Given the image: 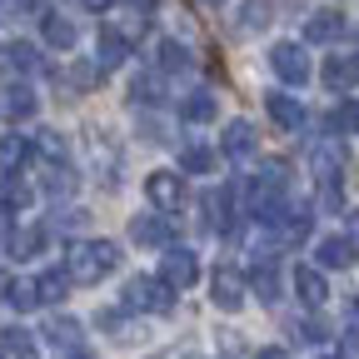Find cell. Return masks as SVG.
<instances>
[{
  "mask_svg": "<svg viewBox=\"0 0 359 359\" xmlns=\"http://www.w3.org/2000/svg\"><path fill=\"white\" fill-rule=\"evenodd\" d=\"M105 80V65L95 60V65H75V85H100Z\"/></svg>",
  "mask_w": 359,
  "mask_h": 359,
  "instance_id": "f35d334b",
  "label": "cell"
},
{
  "mask_svg": "<svg viewBox=\"0 0 359 359\" xmlns=\"http://www.w3.org/2000/svg\"><path fill=\"white\" fill-rule=\"evenodd\" d=\"M125 60H130V35H120V30H100V65L115 70V65H125Z\"/></svg>",
  "mask_w": 359,
  "mask_h": 359,
  "instance_id": "484cf974",
  "label": "cell"
},
{
  "mask_svg": "<svg viewBox=\"0 0 359 359\" xmlns=\"http://www.w3.org/2000/svg\"><path fill=\"white\" fill-rule=\"evenodd\" d=\"M200 210H205V224H210V230L224 235V230H230V215H235V190H230V185H215Z\"/></svg>",
  "mask_w": 359,
  "mask_h": 359,
  "instance_id": "5bb4252c",
  "label": "cell"
},
{
  "mask_svg": "<svg viewBox=\"0 0 359 359\" xmlns=\"http://www.w3.org/2000/svg\"><path fill=\"white\" fill-rule=\"evenodd\" d=\"M0 354H6V359H35L40 349H35V334L25 325H6V330H0Z\"/></svg>",
  "mask_w": 359,
  "mask_h": 359,
  "instance_id": "ffe728a7",
  "label": "cell"
},
{
  "mask_svg": "<svg viewBox=\"0 0 359 359\" xmlns=\"http://www.w3.org/2000/svg\"><path fill=\"white\" fill-rule=\"evenodd\" d=\"M309 165H314V175H320V180H339V170H344V150H339V140L314 145V150H309Z\"/></svg>",
  "mask_w": 359,
  "mask_h": 359,
  "instance_id": "44dd1931",
  "label": "cell"
},
{
  "mask_svg": "<svg viewBox=\"0 0 359 359\" xmlns=\"http://www.w3.org/2000/svg\"><path fill=\"white\" fill-rule=\"evenodd\" d=\"M160 280H165L170 290L200 285V255H195L190 245H165V250H160Z\"/></svg>",
  "mask_w": 359,
  "mask_h": 359,
  "instance_id": "3957f363",
  "label": "cell"
},
{
  "mask_svg": "<svg viewBox=\"0 0 359 359\" xmlns=\"http://www.w3.org/2000/svg\"><path fill=\"white\" fill-rule=\"evenodd\" d=\"M45 245H50V224H30V230H11V240H6V250H11L15 259H30V255H40Z\"/></svg>",
  "mask_w": 359,
  "mask_h": 359,
  "instance_id": "e0dca14e",
  "label": "cell"
},
{
  "mask_svg": "<svg viewBox=\"0 0 359 359\" xmlns=\"http://www.w3.org/2000/svg\"><path fill=\"white\" fill-rule=\"evenodd\" d=\"M145 200H150L160 215H180V210H185V180H180L175 170L145 175Z\"/></svg>",
  "mask_w": 359,
  "mask_h": 359,
  "instance_id": "8992f818",
  "label": "cell"
},
{
  "mask_svg": "<svg viewBox=\"0 0 359 359\" xmlns=\"http://www.w3.org/2000/svg\"><path fill=\"white\" fill-rule=\"evenodd\" d=\"M245 294H250V280L240 275L235 264H219V269H210V299H215V309L235 314V309H245Z\"/></svg>",
  "mask_w": 359,
  "mask_h": 359,
  "instance_id": "5b68a950",
  "label": "cell"
},
{
  "mask_svg": "<svg viewBox=\"0 0 359 359\" xmlns=\"http://www.w3.org/2000/svg\"><path fill=\"white\" fill-rule=\"evenodd\" d=\"M30 185H25V180L15 175V170H6V175H0V205H6L11 215H20V210H30Z\"/></svg>",
  "mask_w": 359,
  "mask_h": 359,
  "instance_id": "7402d4cb",
  "label": "cell"
},
{
  "mask_svg": "<svg viewBox=\"0 0 359 359\" xmlns=\"http://www.w3.org/2000/svg\"><path fill=\"white\" fill-rule=\"evenodd\" d=\"M0 359H6V354H0Z\"/></svg>",
  "mask_w": 359,
  "mask_h": 359,
  "instance_id": "681fc988",
  "label": "cell"
},
{
  "mask_svg": "<svg viewBox=\"0 0 359 359\" xmlns=\"http://www.w3.org/2000/svg\"><path fill=\"white\" fill-rule=\"evenodd\" d=\"M120 309H130V314H170L175 309V290L160 275H135L120 290Z\"/></svg>",
  "mask_w": 359,
  "mask_h": 359,
  "instance_id": "7a4b0ae2",
  "label": "cell"
},
{
  "mask_svg": "<svg viewBox=\"0 0 359 359\" xmlns=\"http://www.w3.org/2000/svg\"><path fill=\"white\" fill-rule=\"evenodd\" d=\"M65 269H70L75 285H100V280H110L115 269H120V245L115 240H80L70 250Z\"/></svg>",
  "mask_w": 359,
  "mask_h": 359,
  "instance_id": "6da1fadb",
  "label": "cell"
},
{
  "mask_svg": "<svg viewBox=\"0 0 359 359\" xmlns=\"http://www.w3.org/2000/svg\"><path fill=\"white\" fill-rule=\"evenodd\" d=\"M130 6H140V11H150V6H155V0H130Z\"/></svg>",
  "mask_w": 359,
  "mask_h": 359,
  "instance_id": "ee69618b",
  "label": "cell"
},
{
  "mask_svg": "<svg viewBox=\"0 0 359 359\" xmlns=\"http://www.w3.org/2000/svg\"><path fill=\"white\" fill-rule=\"evenodd\" d=\"M264 25H269V6H264V0H240L235 30H240V35H259Z\"/></svg>",
  "mask_w": 359,
  "mask_h": 359,
  "instance_id": "cb8c5ba5",
  "label": "cell"
},
{
  "mask_svg": "<svg viewBox=\"0 0 359 359\" xmlns=\"http://www.w3.org/2000/svg\"><path fill=\"white\" fill-rule=\"evenodd\" d=\"M320 80H325V90H334V95H349L359 85V55H325Z\"/></svg>",
  "mask_w": 359,
  "mask_h": 359,
  "instance_id": "8fae6325",
  "label": "cell"
},
{
  "mask_svg": "<svg viewBox=\"0 0 359 359\" xmlns=\"http://www.w3.org/2000/svg\"><path fill=\"white\" fill-rule=\"evenodd\" d=\"M65 359H90V354H85V349L75 344V349H65Z\"/></svg>",
  "mask_w": 359,
  "mask_h": 359,
  "instance_id": "7bdbcfd3",
  "label": "cell"
},
{
  "mask_svg": "<svg viewBox=\"0 0 359 359\" xmlns=\"http://www.w3.org/2000/svg\"><path fill=\"white\" fill-rule=\"evenodd\" d=\"M190 65H195V55H190L180 40H160V45H155V70H160V75H185Z\"/></svg>",
  "mask_w": 359,
  "mask_h": 359,
  "instance_id": "ac0fdd59",
  "label": "cell"
},
{
  "mask_svg": "<svg viewBox=\"0 0 359 359\" xmlns=\"http://www.w3.org/2000/svg\"><path fill=\"white\" fill-rule=\"evenodd\" d=\"M294 294H299V304L304 309H325V299H330V285H325V269L320 264H294Z\"/></svg>",
  "mask_w": 359,
  "mask_h": 359,
  "instance_id": "9c48e42d",
  "label": "cell"
},
{
  "mask_svg": "<svg viewBox=\"0 0 359 359\" xmlns=\"http://www.w3.org/2000/svg\"><path fill=\"white\" fill-rule=\"evenodd\" d=\"M11 70H25V75L45 70V55H40V45H30V40H15V45H11Z\"/></svg>",
  "mask_w": 359,
  "mask_h": 359,
  "instance_id": "f1b7e54d",
  "label": "cell"
},
{
  "mask_svg": "<svg viewBox=\"0 0 359 359\" xmlns=\"http://www.w3.org/2000/svg\"><path fill=\"white\" fill-rule=\"evenodd\" d=\"M349 235H354V240H359V215H354V230H349Z\"/></svg>",
  "mask_w": 359,
  "mask_h": 359,
  "instance_id": "bcb514c9",
  "label": "cell"
},
{
  "mask_svg": "<svg viewBox=\"0 0 359 359\" xmlns=\"http://www.w3.org/2000/svg\"><path fill=\"white\" fill-rule=\"evenodd\" d=\"M35 90L15 75H0V120H30L35 115Z\"/></svg>",
  "mask_w": 359,
  "mask_h": 359,
  "instance_id": "52a82bcc",
  "label": "cell"
},
{
  "mask_svg": "<svg viewBox=\"0 0 359 359\" xmlns=\"http://www.w3.org/2000/svg\"><path fill=\"white\" fill-rule=\"evenodd\" d=\"M320 210H330V215H339L344 210V190H339V180H320V200H314Z\"/></svg>",
  "mask_w": 359,
  "mask_h": 359,
  "instance_id": "d590c367",
  "label": "cell"
},
{
  "mask_svg": "<svg viewBox=\"0 0 359 359\" xmlns=\"http://www.w3.org/2000/svg\"><path fill=\"white\" fill-rule=\"evenodd\" d=\"M95 325H100V330H110V339H135L130 320H120V309H100V314H95Z\"/></svg>",
  "mask_w": 359,
  "mask_h": 359,
  "instance_id": "836d02e7",
  "label": "cell"
},
{
  "mask_svg": "<svg viewBox=\"0 0 359 359\" xmlns=\"http://www.w3.org/2000/svg\"><path fill=\"white\" fill-rule=\"evenodd\" d=\"M45 339H50L55 349H75V344H80V320H70V314L45 320Z\"/></svg>",
  "mask_w": 359,
  "mask_h": 359,
  "instance_id": "d4e9b609",
  "label": "cell"
},
{
  "mask_svg": "<svg viewBox=\"0 0 359 359\" xmlns=\"http://www.w3.org/2000/svg\"><path fill=\"white\" fill-rule=\"evenodd\" d=\"M130 95H135V105H155V100H160V70H155V75H135Z\"/></svg>",
  "mask_w": 359,
  "mask_h": 359,
  "instance_id": "d6a6232c",
  "label": "cell"
},
{
  "mask_svg": "<svg viewBox=\"0 0 359 359\" xmlns=\"http://www.w3.org/2000/svg\"><path fill=\"white\" fill-rule=\"evenodd\" d=\"M205 6H224V0H205Z\"/></svg>",
  "mask_w": 359,
  "mask_h": 359,
  "instance_id": "7dc6e473",
  "label": "cell"
},
{
  "mask_svg": "<svg viewBox=\"0 0 359 359\" xmlns=\"http://www.w3.org/2000/svg\"><path fill=\"white\" fill-rule=\"evenodd\" d=\"M40 40L50 45V50H75L80 30H75V20H70V15H55V11H45V15H40Z\"/></svg>",
  "mask_w": 359,
  "mask_h": 359,
  "instance_id": "4fadbf2b",
  "label": "cell"
},
{
  "mask_svg": "<svg viewBox=\"0 0 359 359\" xmlns=\"http://www.w3.org/2000/svg\"><path fill=\"white\" fill-rule=\"evenodd\" d=\"M344 35V15L339 11H314L309 20H304V40L309 45H334Z\"/></svg>",
  "mask_w": 359,
  "mask_h": 359,
  "instance_id": "9a60e30c",
  "label": "cell"
},
{
  "mask_svg": "<svg viewBox=\"0 0 359 359\" xmlns=\"http://www.w3.org/2000/svg\"><path fill=\"white\" fill-rule=\"evenodd\" d=\"M170 235H175V230H170V215H160V210L130 219V240H135V245H145V250H165Z\"/></svg>",
  "mask_w": 359,
  "mask_h": 359,
  "instance_id": "30bf717a",
  "label": "cell"
},
{
  "mask_svg": "<svg viewBox=\"0 0 359 359\" xmlns=\"http://www.w3.org/2000/svg\"><path fill=\"white\" fill-rule=\"evenodd\" d=\"M70 269H45V275L35 280V290H40V304H60L65 294H70Z\"/></svg>",
  "mask_w": 359,
  "mask_h": 359,
  "instance_id": "603a6c76",
  "label": "cell"
},
{
  "mask_svg": "<svg viewBox=\"0 0 359 359\" xmlns=\"http://www.w3.org/2000/svg\"><path fill=\"white\" fill-rule=\"evenodd\" d=\"M264 110H269V120H275L280 130H304V105L294 95H269Z\"/></svg>",
  "mask_w": 359,
  "mask_h": 359,
  "instance_id": "d6986e66",
  "label": "cell"
},
{
  "mask_svg": "<svg viewBox=\"0 0 359 359\" xmlns=\"http://www.w3.org/2000/svg\"><path fill=\"white\" fill-rule=\"evenodd\" d=\"M30 160V140L25 135H6V140H0V170H20Z\"/></svg>",
  "mask_w": 359,
  "mask_h": 359,
  "instance_id": "f546056e",
  "label": "cell"
},
{
  "mask_svg": "<svg viewBox=\"0 0 359 359\" xmlns=\"http://www.w3.org/2000/svg\"><path fill=\"white\" fill-rule=\"evenodd\" d=\"M80 6H85V11H95V15H100V11H110V6H115V0H80Z\"/></svg>",
  "mask_w": 359,
  "mask_h": 359,
  "instance_id": "b9f144b4",
  "label": "cell"
},
{
  "mask_svg": "<svg viewBox=\"0 0 359 359\" xmlns=\"http://www.w3.org/2000/svg\"><path fill=\"white\" fill-rule=\"evenodd\" d=\"M255 150H259V135H255L250 120H230V125H224V160L245 165V160H255Z\"/></svg>",
  "mask_w": 359,
  "mask_h": 359,
  "instance_id": "7c38bea8",
  "label": "cell"
},
{
  "mask_svg": "<svg viewBox=\"0 0 359 359\" xmlns=\"http://www.w3.org/2000/svg\"><path fill=\"white\" fill-rule=\"evenodd\" d=\"M180 115H185V125H215L219 120V100L210 95V90H190L185 100H180Z\"/></svg>",
  "mask_w": 359,
  "mask_h": 359,
  "instance_id": "2e32d148",
  "label": "cell"
},
{
  "mask_svg": "<svg viewBox=\"0 0 359 359\" xmlns=\"http://www.w3.org/2000/svg\"><path fill=\"white\" fill-rule=\"evenodd\" d=\"M330 130L334 135H359V100H339L334 115H330Z\"/></svg>",
  "mask_w": 359,
  "mask_h": 359,
  "instance_id": "4dcf8cb0",
  "label": "cell"
},
{
  "mask_svg": "<svg viewBox=\"0 0 359 359\" xmlns=\"http://www.w3.org/2000/svg\"><path fill=\"white\" fill-rule=\"evenodd\" d=\"M6 240H11V210L0 205V245H6Z\"/></svg>",
  "mask_w": 359,
  "mask_h": 359,
  "instance_id": "60d3db41",
  "label": "cell"
},
{
  "mask_svg": "<svg viewBox=\"0 0 359 359\" xmlns=\"http://www.w3.org/2000/svg\"><path fill=\"white\" fill-rule=\"evenodd\" d=\"M359 259V240L354 235H325L320 245H314V264L320 269H349Z\"/></svg>",
  "mask_w": 359,
  "mask_h": 359,
  "instance_id": "ba28073f",
  "label": "cell"
},
{
  "mask_svg": "<svg viewBox=\"0 0 359 359\" xmlns=\"http://www.w3.org/2000/svg\"><path fill=\"white\" fill-rule=\"evenodd\" d=\"M180 170H185V175H215V150L190 140L185 150H180Z\"/></svg>",
  "mask_w": 359,
  "mask_h": 359,
  "instance_id": "4316f807",
  "label": "cell"
},
{
  "mask_svg": "<svg viewBox=\"0 0 359 359\" xmlns=\"http://www.w3.org/2000/svg\"><path fill=\"white\" fill-rule=\"evenodd\" d=\"M75 170L65 160H50V170H45V195H75Z\"/></svg>",
  "mask_w": 359,
  "mask_h": 359,
  "instance_id": "83f0119b",
  "label": "cell"
},
{
  "mask_svg": "<svg viewBox=\"0 0 359 359\" xmlns=\"http://www.w3.org/2000/svg\"><path fill=\"white\" fill-rule=\"evenodd\" d=\"M6 290H11V275H0V294H6Z\"/></svg>",
  "mask_w": 359,
  "mask_h": 359,
  "instance_id": "f6af8a7d",
  "label": "cell"
},
{
  "mask_svg": "<svg viewBox=\"0 0 359 359\" xmlns=\"http://www.w3.org/2000/svg\"><path fill=\"white\" fill-rule=\"evenodd\" d=\"M6 299H11L15 309H40V290H35V280H11Z\"/></svg>",
  "mask_w": 359,
  "mask_h": 359,
  "instance_id": "1f68e13d",
  "label": "cell"
},
{
  "mask_svg": "<svg viewBox=\"0 0 359 359\" xmlns=\"http://www.w3.org/2000/svg\"><path fill=\"white\" fill-rule=\"evenodd\" d=\"M330 359H344V354H330Z\"/></svg>",
  "mask_w": 359,
  "mask_h": 359,
  "instance_id": "c3c4849f",
  "label": "cell"
},
{
  "mask_svg": "<svg viewBox=\"0 0 359 359\" xmlns=\"http://www.w3.org/2000/svg\"><path fill=\"white\" fill-rule=\"evenodd\" d=\"M269 70H275L290 90L309 85V75H314V65H309V55H304V45H294V40H280L275 50H269Z\"/></svg>",
  "mask_w": 359,
  "mask_h": 359,
  "instance_id": "277c9868",
  "label": "cell"
},
{
  "mask_svg": "<svg viewBox=\"0 0 359 359\" xmlns=\"http://www.w3.org/2000/svg\"><path fill=\"white\" fill-rule=\"evenodd\" d=\"M255 359H290L280 344H264V349H255Z\"/></svg>",
  "mask_w": 359,
  "mask_h": 359,
  "instance_id": "ab89813d",
  "label": "cell"
},
{
  "mask_svg": "<svg viewBox=\"0 0 359 359\" xmlns=\"http://www.w3.org/2000/svg\"><path fill=\"white\" fill-rule=\"evenodd\" d=\"M339 354H344V359H359V304L349 309V325H344V339H339Z\"/></svg>",
  "mask_w": 359,
  "mask_h": 359,
  "instance_id": "8d00e7d4",
  "label": "cell"
},
{
  "mask_svg": "<svg viewBox=\"0 0 359 359\" xmlns=\"http://www.w3.org/2000/svg\"><path fill=\"white\" fill-rule=\"evenodd\" d=\"M40 155H50V160H65V140H60V130H35V145Z\"/></svg>",
  "mask_w": 359,
  "mask_h": 359,
  "instance_id": "e575fe53",
  "label": "cell"
},
{
  "mask_svg": "<svg viewBox=\"0 0 359 359\" xmlns=\"http://www.w3.org/2000/svg\"><path fill=\"white\" fill-rule=\"evenodd\" d=\"M325 334H330L325 320H299V339H304V344H325Z\"/></svg>",
  "mask_w": 359,
  "mask_h": 359,
  "instance_id": "74e56055",
  "label": "cell"
}]
</instances>
